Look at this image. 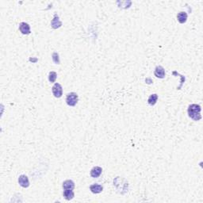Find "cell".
I'll list each match as a JSON object with an SVG mask.
<instances>
[{"label": "cell", "mask_w": 203, "mask_h": 203, "mask_svg": "<svg viewBox=\"0 0 203 203\" xmlns=\"http://www.w3.org/2000/svg\"><path fill=\"white\" fill-rule=\"evenodd\" d=\"M202 108L199 105L191 104L188 107V115L190 118H192L195 121H199L202 118V115L200 114Z\"/></svg>", "instance_id": "1"}, {"label": "cell", "mask_w": 203, "mask_h": 203, "mask_svg": "<svg viewBox=\"0 0 203 203\" xmlns=\"http://www.w3.org/2000/svg\"><path fill=\"white\" fill-rule=\"evenodd\" d=\"M79 100V97L78 94L75 92H71V93L68 94L66 98V102L67 104L70 106H75L77 104Z\"/></svg>", "instance_id": "2"}, {"label": "cell", "mask_w": 203, "mask_h": 203, "mask_svg": "<svg viewBox=\"0 0 203 203\" xmlns=\"http://www.w3.org/2000/svg\"><path fill=\"white\" fill-rule=\"evenodd\" d=\"M52 94L53 95L56 97V98H61L63 94V88L61 87V85L60 83H55L54 86L52 87Z\"/></svg>", "instance_id": "3"}, {"label": "cell", "mask_w": 203, "mask_h": 203, "mask_svg": "<svg viewBox=\"0 0 203 203\" xmlns=\"http://www.w3.org/2000/svg\"><path fill=\"white\" fill-rule=\"evenodd\" d=\"M18 183L21 187L23 188H27L30 186V182H29V178L25 175H22L19 176L18 178Z\"/></svg>", "instance_id": "4"}, {"label": "cell", "mask_w": 203, "mask_h": 203, "mask_svg": "<svg viewBox=\"0 0 203 203\" xmlns=\"http://www.w3.org/2000/svg\"><path fill=\"white\" fill-rule=\"evenodd\" d=\"M19 30L22 34H30V27L27 23L25 22H22L19 25Z\"/></svg>", "instance_id": "5"}, {"label": "cell", "mask_w": 203, "mask_h": 203, "mask_svg": "<svg viewBox=\"0 0 203 203\" xmlns=\"http://www.w3.org/2000/svg\"><path fill=\"white\" fill-rule=\"evenodd\" d=\"M154 74L157 78L159 79H164L165 77V70L162 66H157L155 69Z\"/></svg>", "instance_id": "6"}, {"label": "cell", "mask_w": 203, "mask_h": 203, "mask_svg": "<svg viewBox=\"0 0 203 203\" xmlns=\"http://www.w3.org/2000/svg\"><path fill=\"white\" fill-rule=\"evenodd\" d=\"M102 172V168L99 167V166H96L91 169V176L92 178H98L101 176Z\"/></svg>", "instance_id": "7"}, {"label": "cell", "mask_w": 203, "mask_h": 203, "mask_svg": "<svg viewBox=\"0 0 203 203\" xmlns=\"http://www.w3.org/2000/svg\"><path fill=\"white\" fill-rule=\"evenodd\" d=\"M51 25H52V27L53 29H58L62 25V22L60 21V18H59V16L57 14L54 15V18L52 20V22H51Z\"/></svg>", "instance_id": "8"}, {"label": "cell", "mask_w": 203, "mask_h": 203, "mask_svg": "<svg viewBox=\"0 0 203 203\" xmlns=\"http://www.w3.org/2000/svg\"><path fill=\"white\" fill-rule=\"evenodd\" d=\"M90 190H91V192L94 193V194H99V193H101L102 191L103 187L100 184H92L90 187Z\"/></svg>", "instance_id": "9"}, {"label": "cell", "mask_w": 203, "mask_h": 203, "mask_svg": "<svg viewBox=\"0 0 203 203\" xmlns=\"http://www.w3.org/2000/svg\"><path fill=\"white\" fill-rule=\"evenodd\" d=\"M177 18H178V21L179 23L181 24H183L185 22H187V14L186 12H179L178 14H177Z\"/></svg>", "instance_id": "10"}, {"label": "cell", "mask_w": 203, "mask_h": 203, "mask_svg": "<svg viewBox=\"0 0 203 203\" xmlns=\"http://www.w3.org/2000/svg\"><path fill=\"white\" fill-rule=\"evenodd\" d=\"M74 195V192L72 190H64V191H63V197L68 201L73 199Z\"/></svg>", "instance_id": "11"}, {"label": "cell", "mask_w": 203, "mask_h": 203, "mask_svg": "<svg viewBox=\"0 0 203 203\" xmlns=\"http://www.w3.org/2000/svg\"><path fill=\"white\" fill-rule=\"evenodd\" d=\"M74 187V182L71 181V180H66L63 183V188L64 190H73Z\"/></svg>", "instance_id": "12"}, {"label": "cell", "mask_w": 203, "mask_h": 203, "mask_svg": "<svg viewBox=\"0 0 203 203\" xmlns=\"http://www.w3.org/2000/svg\"><path fill=\"white\" fill-rule=\"evenodd\" d=\"M157 100H158V95H157L156 94H152L148 98V103L150 106H154V105L156 103Z\"/></svg>", "instance_id": "13"}, {"label": "cell", "mask_w": 203, "mask_h": 203, "mask_svg": "<svg viewBox=\"0 0 203 203\" xmlns=\"http://www.w3.org/2000/svg\"><path fill=\"white\" fill-rule=\"evenodd\" d=\"M56 76H57V75H56L55 71H50L49 74V82H55L56 80Z\"/></svg>", "instance_id": "14"}, {"label": "cell", "mask_w": 203, "mask_h": 203, "mask_svg": "<svg viewBox=\"0 0 203 203\" xmlns=\"http://www.w3.org/2000/svg\"><path fill=\"white\" fill-rule=\"evenodd\" d=\"M52 61L56 64H60V58H59V55L57 52H54L52 54Z\"/></svg>", "instance_id": "15"}]
</instances>
